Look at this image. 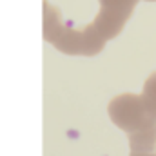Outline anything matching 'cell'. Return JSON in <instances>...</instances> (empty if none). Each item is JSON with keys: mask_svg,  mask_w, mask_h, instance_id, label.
Segmentation results:
<instances>
[{"mask_svg": "<svg viewBox=\"0 0 156 156\" xmlns=\"http://www.w3.org/2000/svg\"><path fill=\"white\" fill-rule=\"evenodd\" d=\"M66 136H67L69 140H78V138H80V133H78L76 129H67V131H66Z\"/></svg>", "mask_w": 156, "mask_h": 156, "instance_id": "1", "label": "cell"}]
</instances>
